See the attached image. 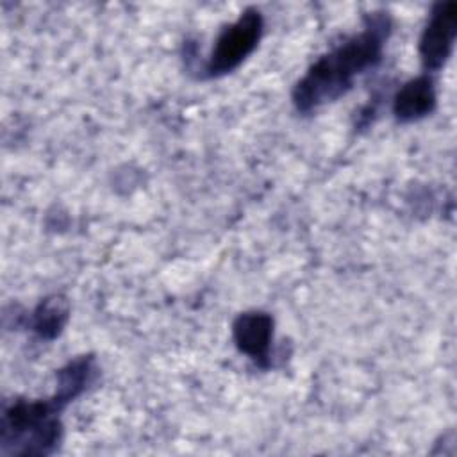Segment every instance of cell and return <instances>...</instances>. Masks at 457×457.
Returning a JSON list of instances; mask_svg holds the SVG:
<instances>
[{"instance_id": "277c9868", "label": "cell", "mask_w": 457, "mask_h": 457, "mask_svg": "<svg viewBox=\"0 0 457 457\" xmlns=\"http://www.w3.org/2000/svg\"><path fill=\"white\" fill-rule=\"evenodd\" d=\"M457 36V2H437L420 36V59L425 71H439L452 55Z\"/></svg>"}, {"instance_id": "6da1fadb", "label": "cell", "mask_w": 457, "mask_h": 457, "mask_svg": "<svg viewBox=\"0 0 457 457\" xmlns=\"http://www.w3.org/2000/svg\"><path fill=\"white\" fill-rule=\"evenodd\" d=\"M389 34V14L384 11L370 12L361 32L332 46L307 68L291 91L295 109L309 114L346 95L359 75L380 64Z\"/></svg>"}, {"instance_id": "5b68a950", "label": "cell", "mask_w": 457, "mask_h": 457, "mask_svg": "<svg viewBox=\"0 0 457 457\" xmlns=\"http://www.w3.org/2000/svg\"><path fill=\"white\" fill-rule=\"evenodd\" d=\"M234 345L241 353L250 357L259 368L271 364L273 318L264 311H245L232 323Z\"/></svg>"}, {"instance_id": "8992f818", "label": "cell", "mask_w": 457, "mask_h": 457, "mask_svg": "<svg viewBox=\"0 0 457 457\" xmlns=\"http://www.w3.org/2000/svg\"><path fill=\"white\" fill-rule=\"evenodd\" d=\"M436 104L434 80L428 73H423L400 86L393 96V114L400 123H411L434 112Z\"/></svg>"}, {"instance_id": "3957f363", "label": "cell", "mask_w": 457, "mask_h": 457, "mask_svg": "<svg viewBox=\"0 0 457 457\" xmlns=\"http://www.w3.org/2000/svg\"><path fill=\"white\" fill-rule=\"evenodd\" d=\"M264 32V16L259 9L248 7L241 16L225 25L205 61V77H221L234 71L259 45Z\"/></svg>"}, {"instance_id": "7a4b0ae2", "label": "cell", "mask_w": 457, "mask_h": 457, "mask_svg": "<svg viewBox=\"0 0 457 457\" xmlns=\"http://www.w3.org/2000/svg\"><path fill=\"white\" fill-rule=\"evenodd\" d=\"M75 398L55 387L39 400H14L2 412L0 452L4 455H48L62 437L61 412Z\"/></svg>"}, {"instance_id": "52a82bcc", "label": "cell", "mask_w": 457, "mask_h": 457, "mask_svg": "<svg viewBox=\"0 0 457 457\" xmlns=\"http://www.w3.org/2000/svg\"><path fill=\"white\" fill-rule=\"evenodd\" d=\"M70 314V303L64 296L61 295H50L43 298L36 309L30 312V321L29 328L41 339H54L57 337Z\"/></svg>"}]
</instances>
